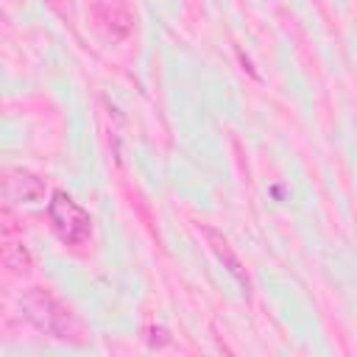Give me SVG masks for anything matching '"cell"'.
Listing matches in <instances>:
<instances>
[{"label":"cell","instance_id":"3","mask_svg":"<svg viewBox=\"0 0 357 357\" xmlns=\"http://www.w3.org/2000/svg\"><path fill=\"white\" fill-rule=\"evenodd\" d=\"M47 195V184L28 173V170H11L8 178H6V198L11 204H20V206H33L39 201H45Z\"/></svg>","mask_w":357,"mask_h":357},{"label":"cell","instance_id":"2","mask_svg":"<svg viewBox=\"0 0 357 357\" xmlns=\"http://www.w3.org/2000/svg\"><path fill=\"white\" fill-rule=\"evenodd\" d=\"M47 215L53 223V231L67 245H81L92 234V218L89 212L64 190H53L47 201Z\"/></svg>","mask_w":357,"mask_h":357},{"label":"cell","instance_id":"4","mask_svg":"<svg viewBox=\"0 0 357 357\" xmlns=\"http://www.w3.org/2000/svg\"><path fill=\"white\" fill-rule=\"evenodd\" d=\"M201 234L206 237V243H209V248L215 251V257L223 262V268L237 279V284L245 290V296L251 293V279H248V273H245V265L240 262V257L234 254V248H231V243H229V237L223 234V231H218V229H212V226H204L201 229Z\"/></svg>","mask_w":357,"mask_h":357},{"label":"cell","instance_id":"1","mask_svg":"<svg viewBox=\"0 0 357 357\" xmlns=\"http://www.w3.org/2000/svg\"><path fill=\"white\" fill-rule=\"evenodd\" d=\"M20 310L22 315L45 335L56 337V340H70V343H81V326L73 318V312L47 290L42 287H28L20 296Z\"/></svg>","mask_w":357,"mask_h":357},{"label":"cell","instance_id":"5","mask_svg":"<svg viewBox=\"0 0 357 357\" xmlns=\"http://www.w3.org/2000/svg\"><path fill=\"white\" fill-rule=\"evenodd\" d=\"M6 265L14 273H28L31 271V257H28L25 245H8L6 248Z\"/></svg>","mask_w":357,"mask_h":357}]
</instances>
